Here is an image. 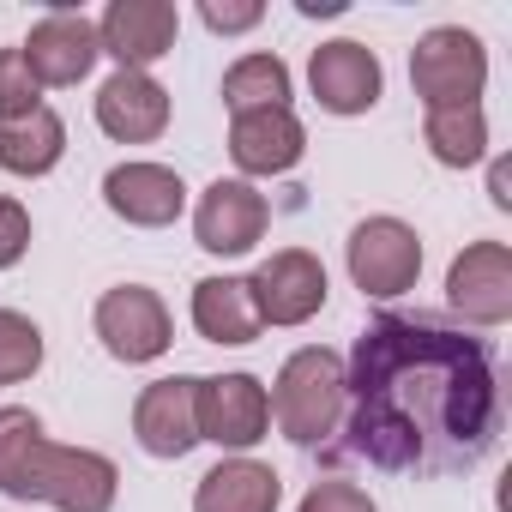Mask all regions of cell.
<instances>
[{
	"mask_svg": "<svg viewBox=\"0 0 512 512\" xmlns=\"http://www.w3.org/2000/svg\"><path fill=\"white\" fill-rule=\"evenodd\" d=\"M494 344L440 314H374L344 368V416L320 446L326 464L392 476L476 470L500 440Z\"/></svg>",
	"mask_w": 512,
	"mask_h": 512,
	"instance_id": "obj_1",
	"label": "cell"
},
{
	"mask_svg": "<svg viewBox=\"0 0 512 512\" xmlns=\"http://www.w3.org/2000/svg\"><path fill=\"white\" fill-rule=\"evenodd\" d=\"M121 470L103 452L55 446L25 404H0V494L7 500H49L61 512H109Z\"/></svg>",
	"mask_w": 512,
	"mask_h": 512,
	"instance_id": "obj_2",
	"label": "cell"
},
{
	"mask_svg": "<svg viewBox=\"0 0 512 512\" xmlns=\"http://www.w3.org/2000/svg\"><path fill=\"white\" fill-rule=\"evenodd\" d=\"M266 398H272V416H278L284 440L302 446V452H320L338 434V416H344V362L326 344H308L284 362V374Z\"/></svg>",
	"mask_w": 512,
	"mask_h": 512,
	"instance_id": "obj_3",
	"label": "cell"
},
{
	"mask_svg": "<svg viewBox=\"0 0 512 512\" xmlns=\"http://www.w3.org/2000/svg\"><path fill=\"white\" fill-rule=\"evenodd\" d=\"M410 85L428 109H470L488 85V49L464 25H440L410 49Z\"/></svg>",
	"mask_w": 512,
	"mask_h": 512,
	"instance_id": "obj_4",
	"label": "cell"
},
{
	"mask_svg": "<svg viewBox=\"0 0 512 512\" xmlns=\"http://www.w3.org/2000/svg\"><path fill=\"white\" fill-rule=\"evenodd\" d=\"M344 260H350V278L362 296L374 302H398L404 290H416V272H422V241L404 217H368L350 229L344 241Z\"/></svg>",
	"mask_w": 512,
	"mask_h": 512,
	"instance_id": "obj_5",
	"label": "cell"
},
{
	"mask_svg": "<svg viewBox=\"0 0 512 512\" xmlns=\"http://www.w3.org/2000/svg\"><path fill=\"white\" fill-rule=\"evenodd\" d=\"M446 302L464 326H506L512 320V247L470 241L446 272Z\"/></svg>",
	"mask_w": 512,
	"mask_h": 512,
	"instance_id": "obj_6",
	"label": "cell"
},
{
	"mask_svg": "<svg viewBox=\"0 0 512 512\" xmlns=\"http://www.w3.org/2000/svg\"><path fill=\"white\" fill-rule=\"evenodd\" d=\"M97 338L115 362H157L175 344V320L163 308L157 290L145 284H121L97 302Z\"/></svg>",
	"mask_w": 512,
	"mask_h": 512,
	"instance_id": "obj_7",
	"label": "cell"
},
{
	"mask_svg": "<svg viewBox=\"0 0 512 512\" xmlns=\"http://www.w3.org/2000/svg\"><path fill=\"white\" fill-rule=\"evenodd\" d=\"M266 428H272V398L253 374L199 380V440H211L223 452H247L266 440Z\"/></svg>",
	"mask_w": 512,
	"mask_h": 512,
	"instance_id": "obj_8",
	"label": "cell"
},
{
	"mask_svg": "<svg viewBox=\"0 0 512 512\" xmlns=\"http://www.w3.org/2000/svg\"><path fill=\"white\" fill-rule=\"evenodd\" d=\"M253 308H260L266 326H308L326 308V266L308 247H278L272 260L247 278Z\"/></svg>",
	"mask_w": 512,
	"mask_h": 512,
	"instance_id": "obj_9",
	"label": "cell"
},
{
	"mask_svg": "<svg viewBox=\"0 0 512 512\" xmlns=\"http://www.w3.org/2000/svg\"><path fill=\"white\" fill-rule=\"evenodd\" d=\"M272 223V205L266 193H253L247 181H211L193 205V235L205 253H217V260H235V253H253L260 247Z\"/></svg>",
	"mask_w": 512,
	"mask_h": 512,
	"instance_id": "obj_10",
	"label": "cell"
},
{
	"mask_svg": "<svg viewBox=\"0 0 512 512\" xmlns=\"http://www.w3.org/2000/svg\"><path fill=\"white\" fill-rule=\"evenodd\" d=\"M181 37V13L169 0H115L97 25V49L121 61V73H145L151 61H163Z\"/></svg>",
	"mask_w": 512,
	"mask_h": 512,
	"instance_id": "obj_11",
	"label": "cell"
},
{
	"mask_svg": "<svg viewBox=\"0 0 512 512\" xmlns=\"http://www.w3.org/2000/svg\"><path fill=\"white\" fill-rule=\"evenodd\" d=\"M133 434L151 458H187L199 446V380H151L133 404Z\"/></svg>",
	"mask_w": 512,
	"mask_h": 512,
	"instance_id": "obj_12",
	"label": "cell"
},
{
	"mask_svg": "<svg viewBox=\"0 0 512 512\" xmlns=\"http://www.w3.org/2000/svg\"><path fill=\"white\" fill-rule=\"evenodd\" d=\"M25 67H31V79L37 85H79L91 67H97V25L85 19V13H73V7H55L49 19H37L31 25V37H25Z\"/></svg>",
	"mask_w": 512,
	"mask_h": 512,
	"instance_id": "obj_13",
	"label": "cell"
},
{
	"mask_svg": "<svg viewBox=\"0 0 512 512\" xmlns=\"http://www.w3.org/2000/svg\"><path fill=\"white\" fill-rule=\"evenodd\" d=\"M308 85H314L320 109H332V115H368V109L380 103V85H386V79H380L374 49L338 37V43H320V49H314Z\"/></svg>",
	"mask_w": 512,
	"mask_h": 512,
	"instance_id": "obj_14",
	"label": "cell"
},
{
	"mask_svg": "<svg viewBox=\"0 0 512 512\" xmlns=\"http://www.w3.org/2000/svg\"><path fill=\"white\" fill-rule=\"evenodd\" d=\"M103 199H109V211H115L121 223H133V229H163V223H175V217L187 211V187H181V175L163 169V163H115V169L103 175Z\"/></svg>",
	"mask_w": 512,
	"mask_h": 512,
	"instance_id": "obj_15",
	"label": "cell"
},
{
	"mask_svg": "<svg viewBox=\"0 0 512 512\" xmlns=\"http://www.w3.org/2000/svg\"><path fill=\"white\" fill-rule=\"evenodd\" d=\"M302 151H308V133L296 109H253L229 121V157L241 175H284L302 163Z\"/></svg>",
	"mask_w": 512,
	"mask_h": 512,
	"instance_id": "obj_16",
	"label": "cell"
},
{
	"mask_svg": "<svg viewBox=\"0 0 512 512\" xmlns=\"http://www.w3.org/2000/svg\"><path fill=\"white\" fill-rule=\"evenodd\" d=\"M97 127L121 145H151L169 127V91L151 73H115L97 91Z\"/></svg>",
	"mask_w": 512,
	"mask_h": 512,
	"instance_id": "obj_17",
	"label": "cell"
},
{
	"mask_svg": "<svg viewBox=\"0 0 512 512\" xmlns=\"http://www.w3.org/2000/svg\"><path fill=\"white\" fill-rule=\"evenodd\" d=\"M278 500H284V476L260 458H223L193 488V512H278Z\"/></svg>",
	"mask_w": 512,
	"mask_h": 512,
	"instance_id": "obj_18",
	"label": "cell"
},
{
	"mask_svg": "<svg viewBox=\"0 0 512 512\" xmlns=\"http://www.w3.org/2000/svg\"><path fill=\"white\" fill-rule=\"evenodd\" d=\"M193 332L205 344H253L266 332L260 308H253L247 278H199L193 284Z\"/></svg>",
	"mask_w": 512,
	"mask_h": 512,
	"instance_id": "obj_19",
	"label": "cell"
},
{
	"mask_svg": "<svg viewBox=\"0 0 512 512\" xmlns=\"http://www.w3.org/2000/svg\"><path fill=\"white\" fill-rule=\"evenodd\" d=\"M61 151H67V121L49 103H37L19 121H0V169L7 175H49Z\"/></svg>",
	"mask_w": 512,
	"mask_h": 512,
	"instance_id": "obj_20",
	"label": "cell"
},
{
	"mask_svg": "<svg viewBox=\"0 0 512 512\" xmlns=\"http://www.w3.org/2000/svg\"><path fill=\"white\" fill-rule=\"evenodd\" d=\"M422 139H428L434 163L470 169V163L488 157V115H482V103H470V109H428Z\"/></svg>",
	"mask_w": 512,
	"mask_h": 512,
	"instance_id": "obj_21",
	"label": "cell"
},
{
	"mask_svg": "<svg viewBox=\"0 0 512 512\" xmlns=\"http://www.w3.org/2000/svg\"><path fill=\"white\" fill-rule=\"evenodd\" d=\"M223 103L229 115H253V109H290V67L278 55H241L223 73Z\"/></svg>",
	"mask_w": 512,
	"mask_h": 512,
	"instance_id": "obj_22",
	"label": "cell"
},
{
	"mask_svg": "<svg viewBox=\"0 0 512 512\" xmlns=\"http://www.w3.org/2000/svg\"><path fill=\"white\" fill-rule=\"evenodd\" d=\"M37 368H43V332H37V320L0 308V386H19Z\"/></svg>",
	"mask_w": 512,
	"mask_h": 512,
	"instance_id": "obj_23",
	"label": "cell"
},
{
	"mask_svg": "<svg viewBox=\"0 0 512 512\" xmlns=\"http://www.w3.org/2000/svg\"><path fill=\"white\" fill-rule=\"evenodd\" d=\"M43 103V85L31 79L25 55L19 49H0V121H19Z\"/></svg>",
	"mask_w": 512,
	"mask_h": 512,
	"instance_id": "obj_24",
	"label": "cell"
},
{
	"mask_svg": "<svg viewBox=\"0 0 512 512\" xmlns=\"http://www.w3.org/2000/svg\"><path fill=\"white\" fill-rule=\"evenodd\" d=\"M296 512H380V506L368 500V488H356V482H344V476H326V482H314V488L302 494Z\"/></svg>",
	"mask_w": 512,
	"mask_h": 512,
	"instance_id": "obj_25",
	"label": "cell"
},
{
	"mask_svg": "<svg viewBox=\"0 0 512 512\" xmlns=\"http://www.w3.org/2000/svg\"><path fill=\"white\" fill-rule=\"evenodd\" d=\"M25 247H31V211H25L19 199L0 193V272L19 266V260H25Z\"/></svg>",
	"mask_w": 512,
	"mask_h": 512,
	"instance_id": "obj_26",
	"label": "cell"
},
{
	"mask_svg": "<svg viewBox=\"0 0 512 512\" xmlns=\"http://www.w3.org/2000/svg\"><path fill=\"white\" fill-rule=\"evenodd\" d=\"M199 19H205L211 31L235 37V31H253V25H260L266 7H260V0H199Z\"/></svg>",
	"mask_w": 512,
	"mask_h": 512,
	"instance_id": "obj_27",
	"label": "cell"
},
{
	"mask_svg": "<svg viewBox=\"0 0 512 512\" xmlns=\"http://www.w3.org/2000/svg\"><path fill=\"white\" fill-rule=\"evenodd\" d=\"M506 187H512V175H506V163H494V169H488V193H494L500 211H512V193H506Z\"/></svg>",
	"mask_w": 512,
	"mask_h": 512,
	"instance_id": "obj_28",
	"label": "cell"
},
{
	"mask_svg": "<svg viewBox=\"0 0 512 512\" xmlns=\"http://www.w3.org/2000/svg\"><path fill=\"white\" fill-rule=\"evenodd\" d=\"M344 0H302V19H338Z\"/></svg>",
	"mask_w": 512,
	"mask_h": 512,
	"instance_id": "obj_29",
	"label": "cell"
}]
</instances>
